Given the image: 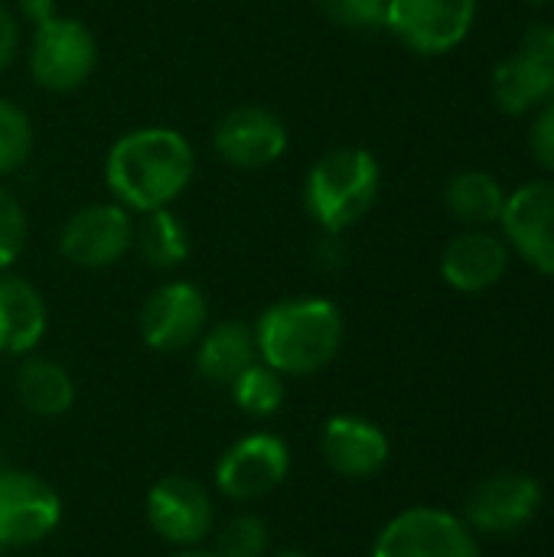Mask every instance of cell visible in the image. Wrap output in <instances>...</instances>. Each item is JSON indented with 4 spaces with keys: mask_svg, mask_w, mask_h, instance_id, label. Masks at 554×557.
<instances>
[{
    "mask_svg": "<svg viewBox=\"0 0 554 557\" xmlns=\"http://www.w3.org/2000/svg\"><path fill=\"white\" fill-rule=\"evenodd\" d=\"M193 144L173 127H137L121 134L104 160V183L127 212L167 209L193 183Z\"/></svg>",
    "mask_w": 554,
    "mask_h": 557,
    "instance_id": "6da1fadb",
    "label": "cell"
},
{
    "mask_svg": "<svg viewBox=\"0 0 554 557\" xmlns=\"http://www.w3.org/2000/svg\"><path fill=\"white\" fill-rule=\"evenodd\" d=\"M343 310L327 297H287L271 304L255 326L258 359L284 379L327 369L343 346Z\"/></svg>",
    "mask_w": 554,
    "mask_h": 557,
    "instance_id": "7a4b0ae2",
    "label": "cell"
},
{
    "mask_svg": "<svg viewBox=\"0 0 554 557\" xmlns=\"http://www.w3.org/2000/svg\"><path fill=\"white\" fill-rule=\"evenodd\" d=\"M382 170L366 147H336L323 153L304 180L307 215L333 235H343L369 215L379 199Z\"/></svg>",
    "mask_w": 554,
    "mask_h": 557,
    "instance_id": "3957f363",
    "label": "cell"
},
{
    "mask_svg": "<svg viewBox=\"0 0 554 557\" xmlns=\"http://www.w3.org/2000/svg\"><path fill=\"white\" fill-rule=\"evenodd\" d=\"M98 65V42L91 29L75 16H52L33 29L29 75L46 91L82 88Z\"/></svg>",
    "mask_w": 554,
    "mask_h": 557,
    "instance_id": "277c9868",
    "label": "cell"
},
{
    "mask_svg": "<svg viewBox=\"0 0 554 557\" xmlns=\"http://www.w3.org/2000/svg\"><path fill=\"white\" fill-rule=\"evenodd\" d=\"M477 23V0H389L385 29L418 55L457 49Z\"/></svg>",
    "mask_w": 554,
    "mask_h": 557,
    "instance_id": "5b68a950",
    "label": "cell"
},
{
    "mask_svg": "<svg viewBox=\"0 0 554 557\" xmlns=\"http://www.w3.org/2000/svg\"><path fill=\"white\" fill-rule=\"evenodd\" d=\"M372 557H480V545L457 516L415 506L379 532Z\"/></svg>",
    "mask_w": 554,
    "mask_h": 557,
    "instance_id": "8992f818",
    "label": "cell"
},
{
    "mask_svg": "<svg viewBox=\"0 0 554 557\" xmlns=\"http://www.w3.org/2000/svg\"><path fill=\"white\" fill-rule=\"evenodd\" d=\"M291 473V447L278 434H248L216 463V490L232 503H258Z\"/></svg>",
    "mask_w": 554,
    "mask_h": 557,
    "instance_id": "52a82bcc",
    "label": "cell"
},
{
    "mask_svg": "<svg viewBox=\"0 0 554 557\" xmlns=\"http://www.w3.org/2000/svg\"><path fill=\"white\" fill-rule=\"evenodd\" d=\"M134 248L131 212L118 202H91L69 215L59 232V255L75 268H111Z\"/></svg>",
    "mask_w": 554,
    "mask_h": 557,
    "instance_id": "ba28073f",
    "label": "cell"
},
{
    "mask_svg": "<svg viewBox=\"0 0 554 557\" xmlns=\"http://www.w3.org/2000/svg\"><path fill=\"white\" fill-rule=\"evenodd\" d=\"M503 242L539 274L554 277V180H529L506 196Z\"/></svg>",
    "mask_w": 554,
    "mask_h": 557,
    "instance_id": "9c48e42d",
    "label": "cell"
},
{
    "mask_svg": "<svg viewBox=\"0 0 554 557\" xmlns=\"http://www.w3.org/2000/svg\"><path fill=\"white\" fill-rule=\"evenodd\" d=\"M59 493L26 470H0V548H26L59 529Z\"/></svg>",
    "mask_w": 554,
    "mask_h": 557,
    "instance_id": "30bf717a",
    "label": "cell"
},
{
    "mask_svg": "<svg viewBox=\"0 0 554 557\" xmlns=\"http://www.w3.org/2000/svg\"><path fill=\"white\" fill-rule=\"evenodd\" d=\"M209 323V300L189 281L160 284L140 307V339L157 352H180L193 346Z\"/></svg>",
    "mask_w": 554,
    "mask_h": 557,
    "instance_id": "8fae6325",
    "label": "cell"
},
{
    "mask_svg": "<svg viewBox=\"0 0 554 557\" xmlns=\"http://www.w3.org/2000/svg\"><path fill=\"white\" fill-rule=\"evenodd\" d=\"M216 153L238 170H261L278 163L287 153V124L261 108V104H238L225 111L212 131Z\"/></svg>",
    "mask_w": 554,
    "mask_h": 557,
    "instance_id": "7c38bea8",
    "label": "cell"
},
{
    "mask_svg": "<svg viewBox=\"0 0 554 557\" xmlns=\"http://www.w3.org/2000/svg\"><path fill=\"white\" fill-rule=\"evenodd\" d=\"M147 522L163 542L196 548L212 532V496L189 476H163L147 493Z\"/></svg>",
    "mask_w": 554,
    "mask_h": 557,
    "instance_id": "4fadbf2b",
    "label": "cell"
},
{
    "mask_svg": "<svg viewBox=\"0 0 554 557\" xmlns=\"http://www.w3.org/2000/svg\"><path fill=\"white\" fill-rule=\"evenodd\" d=\"M542 509V486L529 473H496L483 480L470 503L467 522L480 535H513L526 529Z\"/></svg>",
    "mask_w": 554,
    "mask_h": 557,
    "instance_id": "5bb4252c",
    "label": "cell"
},
{
    "mask_svg": "<svg viewBox=\"0 0 554 557\" xmlns=\"http://www.w3.org/2000/svg\"><path fill=\"white\" fill-rule=\"evenodd\" d=\"M320 450L333 473L346 480H369L389 463L392 447L376 421L359 414H336L323 424Z\"/></svg>",
    "mask_w": 554,
    "mask_h": 557,
    "instance_id": "9a60e30c",
    "label": "cell"
},
{
    "mask_svg": "<svg viewBox=\"0 0 554 557\" xmlns=\"http://www.w3.org/2000/svg\"><path fill=\"white\" fill-rule=\"evenodd\" d=\"M509 245L490 228H470L457 235L441 255V277L460 294H483L506 277Z\"/></svg>",
    "mask_w": 554,
    "mask_h": 557,
    "instance_id": "2e32d148",
    "label": "cell"
},
{
    "mask_svg": "<svg viewBox=\"0 0 554 557\" xmlns=\"http://www.w3.org/2000/svg\"><path fill=\"white\" fill-rule=\"evenodd\" d=\"M46 323L49 313L42 294L29 281L0 271V352H33L46 336Z\"/></svg>",
    "mask_w": 554,
    "mask_h": 557,
    "instance_id": "e0dca14e",
    "label": "cell"
},
{
    "mask_svg": "<svg viewBox=\"0 0 554 557\" xmlns=\"http://www.w3.org/2000/svg\"><path fill=\"white\" fill-rule=\"evenodd\" d=\"M255 362H258V343H255V330L248 323L222 320V323H216L212 330H206L199 336L196 372L209 385L229 388Z\"/></svg>",
    "mask_w": 554,
    "mask_h": 557,
    "instance_id": "ac0fdd59",
    "label": "cell"
},
{
    "mask_svg": "<svg viewBox=\"0 0 554 557\" xmlns=\"http://www.w3.org/2000/svg\"><path fill=\"white\" fill-rule=\"evenodd\" d=\"M490 88L503 114L522 117V114H532L554 95V69L519 49L493 69Z\"/></svg>",
    "mask_w": 554,
    "mask_h": 557,
    "instance_id": "d6986e66",
    "label": "cell"
},
{
    "mask_svg": "<svg viewBox=\"0 0 554 557\" xmlns=\"http://www.w3.org/2000/svg\"><path fill=\"white\" fill-rule=\"evenodd\" d=\"M444 206L457 222H464L470 228H490V225H500L506 193L493 173L464 170V173L451 176V183L444 189Z\"/></svg>",
    "mask_w": 554,
    "mask_h": 557,
    "instance_id": "ffe728a7",
    "label": "cell"
},
{
    "mask_svg": "<svg viewBox=\"0 0 554 557\" xmlns=\"http://www.w3.org/2000/svg\"><path fill=\"white\" fill-rule=\"evenodd\" d=\"M16 398L36 418H59L75 405V385L59 362L26 359L16 372Z\"/></svg>",
    "mask_w": 554,
    "mask_h": 557,
    "instance_id": "44dd1931",
    "label": "cell"
},
{
    "mask_svg": "<svg viewBox=\"0 0 554 557\" xmlns=\"http://www.w3.org/2000/svg\"><path fill=\"white\" fill-rule=\"evenodd\" d=\"M137 248L150 268L170 271L189 258V232L170 206L153 209V212H144V225L137 232Z\"/></svg>",
    "mask_w": 554,
    "mask_h": 557,
    "instance_id": "7402d4cb",
    "label": "cell"
},
{
    "mask_svg": "<svg viewBox=\"0 0 554 557\" xmlns=\"http://www.w3.org/2000/svg\"><path fill=\"white\" fill-rule=\"evenodd\" d=\"M232 398L235 405L251 414V418H271L284 408V398H287V385H284V375L274 372L271 366L264 362H255L248 366L232 385Z\"/></svg>",
    "mask_w": 554,
    "mask_h": 557,
    "instance_id": "603a6c76",
    "label": "cell"
},
{
    "mask_svg": "<svg viewBox=\"0 0 554 557\" xmlns=\"http://www.w3.org/2000/svg\"><path fill=\"white\" fill-rule=\"evenodd\" d=\"M29 153H33L29 114L10 98H0V176L16 173L29 160Z\"/></svg>",
    "mask_w": 554,
    "mask_h": 557,
    "instance_id": "cb8c5ba5",
    "label": "cell"
},
{
    "mask_svg": "<svg viewBox=\"0 0 554 557\" xmlns=\"http://www.w3.org/2000/svg\"><path fill=\"white\" fill-rule=\"evenodd\" d=\"M271 545V535H268V525L264 519L251 516V512H242L235 519H229L222 525V532L216 535V555L219 557H264Z\"/></svg>",
    "mask_w": 554,
    "mask_h": 557,
    "instance_id": "d4e9b609",
    "label": "cell"
},
{
    "mask_svg": "<svg viewBox=\"0 0 554 557\" xmlns=\"http://www.w3.org/2000/svg\"><path fill=\"white\" fill-rule=\"evenodd\" d=\"M323 16L346 29H382L389 0H317Z\"/></svg>",
    "mask_w": 554,
    "mask_h": 557,
    "instance_id": "484cf974",
    "label": "cell"
},
{
    "mask_svg": "<svg viewBox=\"0 0 554 557\" xmlns=\"http://www.w3.org/2000/svg\"><path fill=\"white\" fill-rule=\"evenodd\" d=\"M26 248V212L0 186V271H7Z\"/></svg>",
    "mask_w": 554,
    "mask_h": 557,
    "instance_id": "4316f807",
    "label": "cell"
},
{
    "mask_svg": "<svg viewBox=\"0 0 554 557\" xmlns=\"http://www.w3.org/2000/svg\"><path fill=\"white\" fill-rule=\"evenodd\" d=\"M529 150L539 166L554 173V95L535 108L532 127H529Z\"/></svg>",
    "mask_w": 554,
    "mask_h": 557,
    "instance_id": "83f0119b",
    "label": "cell"
},
{
    "mask_svg": "<svg viewBox=\"0 0 554 557\" xmlns=\"http://www.w3.org/2000/svg\"><path fill=\"white\" fill-rule=\"evenodd\" d=\"M519 49L554 69V23H532L522 36Z\"/></svg>",
    "mask_w": 554,
    "mask_h": 557,
    "instance_id": "f1b7e54d",
    "label": "cell"
},
{
    "mask_svg": "<svg viewBox=\"0 0 554 557\" xmlns=\"http://www.w3.org/2000/svg\"><path fill=\"white\" fill-rule=\"evenodd\" d=\"M16 49H20V23H16V16L0 3V72L13 62Z\"/></svg>",
    "mask_w": 554,
    "mask_h": 557,
    "instance_id": "f546056e",
    "label": "cell"
},
{
    "mask_svg": "<svg viewBox=\"0 0 554 557\" xmlns=\"http://www.w3.org/2000/svg\"><path fill=\"white\" fill-rule=\"evenodd\" d=\"M20 13H23L33 26H42L46 20L56 16V0H20Z\"/></svg>",
    "mask_w": 554,
    "mask_h": 557,
    "instance_id": "4dcf8cb0",
    "label": "cell"
},
{
    "mask_svg": "<svg viewBox=\"0 0 554 557\" xmlns=\"http://www.w3.org/2000/svg\"><path fill=\"white\" fill-rule=\"evenodd\" d=\"M173 557H219L216 552H199V548H183L180 555H173Z\"/></svg>",
    "mask_w": 554,
    "mask_h": 557,
    "instance_id": "1f68e13d",
    "label": "cell"
},
{
    "mask_svg": "<svg viewBox=\"0 0 554 557\" xmlns=\"http://www.w3.org/2000/svg\"><path fill=\"white\" fill-rule=\"evenodd\" d=\"M271 557H310V555H304V552H278V555H271Z\"/></svg>",
    "mask_w": 554,
    "mask_h": 557,
    "instance_id": "d6a6232c",
    "label": "cell"
},
{
    "mask_svg": "<svg viewBox=\"0 0 554 557\" xmlns=\"http://www.w3.org/2000/svg\"><path fill=\"white\" fill-rule=\"evenodd\" d=\"M529 7H552L554 0H526Z\"/></svg>",
    "mask_w": 554,
    "mask_h": 557,
    "instance_id": "836d02e7",
    "label": "cell"
},
{
    "mask_svg": "<svg viewBox=\"0 0 554 557\" xmlns=\"http://www.w3.org/2000/svg\"><path fill=\"white\" fill-rule=\"evenodd\" d=\"M3 555H7V548H0V557H3Z\"/></svg>",
    "mask_w": 554,
    "mask_h": 557,
    "instance_id": "e575fe53",
    "label": "cell"
}]
</instances>
